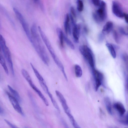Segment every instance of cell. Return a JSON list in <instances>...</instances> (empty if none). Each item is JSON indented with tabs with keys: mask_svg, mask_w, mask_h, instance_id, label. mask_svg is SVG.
Returning <instances> with one entry per match:
<instances>
[{
	"mask_svg": "<svg viewBox=\"0 0 128 128\" xmlns=\"http://www.w3.org/2000/svg\"><path fill=\"white\" fill-rule=\"evenodd\" d=\"M93 18L95 21L99 22L104 21L107 17L106 4L104 1L101 0L99 7L92 14Z\"/></svg>",
	"mask_w": 128,
	"mask_h": 128,
	"instance_id": "obj_4",
	"label": "cell"
},
{
	"mask_svg": "<svg viewBox=\"0 0 128 128\" xmlns=\"http://www.w3.org/2000/svg\"></svg>",
	"mask_w": 128,
	"mask_h": 128,
	"instance_id": "obj_42",
	"label": "cell"
},
{
	"mask_svg": "<svg viewBox=\"0 0 128 128\" xmlns=\"http://www.w3.org/2000/svg\"><path fill=\"white\" fill-rule=\"evenodd\" d=\"M119 32L122 34L126 35L127 34L125 31L124 29L122 27H120L118 28Z\"/></svg>",
	"mask_w": 128,
	"mask_h": 128,
	"instance_id": "obj_35",
	"label": "cell"
},
{
	"mask_svg": "<svg viewBox=\"0 0 128 128\" xmlns=\"http://www.w3.org/2000/svg\"><path fill=\"white\" fill-rule=\"evenodd\" d=\"M101 0H92V2L93 4L96 6H99L100 4Z\"/></svg>",
	"mask_w": 128,
	"mask_h": 128,
	"instance_id": "obj_33",
	"label": "cell"
},
{
	"mask_svg": "<svg viewBox=\"0 0 128 128\" xmlns=\"http://www.w3.org/2000/svg\"><path fill=\"white\" fill-rule=\"evenodd\" d=\"M104 35H105L102 32L100 34L98 38L100 42H102L104 38Z\"/></svg>",
	"mask_w": 128,
	"mask_h": 128,
	"instance_id": "obj_34",
	"label": "cell"
},
{
	"mask_svg": "<svg viewBox=\"0 0 128 128\" xmlns=\"http://www.w3.org/2000/svg\"><path fill=\"white\" fill-rule=\"evenodd\" d=\"M74 128H81L78 124L71 113L66 114Z\"/></svg>",
	"mask_w": 128,
	"mask_h": 128,
	"instance_id": "obj_19",
	"label": "cell"
},
{
	"mask_svg": "<svg viewBox=\"0 0 128 128\" xmlns=\"http://www.w3.org/2000/svg\"><path fill=\"white\" fill-rule=\"evenodd\" d=\"M113 35L114 40L117 43L119 42V40L118 35L117 32L115 30L113 31Z\"/></svg>",
	"mask_w": 128,
	"mask_h": 128,
	"instance_id": "obj_28",
	"label": "cell"
},
{
	"mask_svg": "<svg viewBox=\"0 0 128 128\" xmlns=\"http://www.w3.org/2000/svg\"><path fill=\"white\" fill-rule=\"evenodd\" d=\"M40 86L44 92L47 94L49 91L48 88L44 81L39 82Z\"/></svg>",
	"mask_w": 128,
	"mask_h": 128,
	"instance_id": "obj_26",
	"label": "cell"
},
{
	"mask_svg": "<svg viewBox=\"0 0 128 128\" xmlns=\"http://www.w3.org/2000/svg\"></svg>",
	"mask_w": 128,
	"mask_h": 128,
	"instance_id": "obj_41",
	"label": "cell"
},
{
	"mask_svg": "<svg viewBox=\"0 0 128 128\" xmlns=\"http://www.w3.org/2000/svg\"><path fill=\"white\" fill-rule=\"evenodd\" d=\"M123 60L126 62H128V55L126 53H123L122 56Z\"/></svg>",
	"mask_w": 128,
	"mask_h": 128,
	"instance_id": "obj_32",
	"label": "cell"
},
{
	"mask_svg": "<svg viewBox=\"0 0 128 128\" xmlns=\"http://www.w3.org/2000/svg\"></svg>",
	"mask_w": 128,
	"mask_h": 128,
	"instance_id": "obj_44",
	"label": "cell"
},
{
	"mask_svg": "<svg viewBox=\"0 0 128 128\" xmlns=\"http://www.w3.org/2000/svg\"><path fill=\"white\" fill-rule=\"evenodd\" d=\"M120 122L122 124L128 126V112L124 118L120 120Z\"/></svg>",
	"mask_w": 128,
	"mask_h": 128,
	"instance_id": "obj_27",
	"label": "cell"
},
{
	"mask_svg": "<svg viewBox=\"0 0 128 128\" xmlns=\"http://www.w3.org/2000/svg\"><path fill=\"white\" fill-rule=\"evenodd\" d=\"M124 128H128L127 127H125Z\"/></svg>",
	"mask_w": 128,
	"mask_h": 128,
	"instance_id": "obj_40",
	"label": "cell"
},
{
	"mask_svg": "<svg viewBox=\"0 0 128 128\" xmlns=\"http://www.w3.org/2000/svg\"><path fill=\"white\" fill-rule=\"evenodd\" d=\"M104 102L106 110L108 112L110 115L112 114V104L110 100L109 97H106L104 98Z\"/></svg>",
	"mask_w": 128,
	"mask_h": 128,
	"instance_id": "obj_14",
	"label": "cell"
},
{
	"mask_svg": "<svg viewBox=\"0 0 128 128\" xmlns=\"http://www.w3.org/2000/svg\"><path fill=\"white\" fill-rule=\"evenodd\" d=\"M31 87L36 93L39 97L42 100L46 106H49V103L47 100L44 95L40 91L34 84Z\"/></svg>",
	"mask_w": 128,
	"mask_h": 128,
	"instance_id": "obj_11",
	"label": "cell"
},
{
	"mask_svg": "<svg viewBox=\"0 0 128 128\" xmlns=\"http://www.w3.org/2000/svg\"><path fill=\"white\" fill-rule=\"evenodd\" d=\"M56 31L59 40L60 44L62 47H63L64 34L62 30L60 28H57L56 29Z\"/></svg>",
	"mask_w": 128,
	"mask_h": 128,
	"instance_id": "obj_18",
	"label": "cell"
},
{
	"mask_svg": "<svg viewBox=\"0 0 128 128\" xmlns=\"http://www.w3.org/2000/svg\"><path fill=\"white\" fill-rule=\"evenodd\" d=\"M79 50L92 70L96 68L94 56L91 49L87 46L83 45L79 47Z\"/></svg>",
	"mask_w": 128,
	"mask_h": 128,
	"instance_id": "obj_2",
	"label": "cell"
},
{
	"mask_svg": "<svg viewBox=\"0 0 128 128\" xmlns=\"http://www.w3.org/2000/svg\"><path fill=\"white\" fill-rule=\"evenodd\" d=\"M70 14L75 19L76 18V14L74 8L73 6H72L70 8Z\"/></svg>",
	"mask_w": 128,
	"mask_h": 128,
	"instance_id": "obj_29",
	"label": "cell"
},
{
	"mask_svg": "<svg viewBox=\"0 0 128 128\" xmlns=\"http://www.w3.org/2000/svg\"><path fill=\"white\" fill-rule=\"evenodd\" d=\"M34 2L42 10H44V6L40 1L38 0H34Z\"/></svg>",
	"mask_w": 128,
	"mask_h": 128,
	"instance_id": "obj_30",
	"label": "cell"
},
{
	"mask_svg": "<svg viewBox=\"0 0 128 128\" xmlns=\"http://www.w3.org/2000/svg\"><path fill=\"white\" fill-rule=\"evenodd\" d=\"M113 107L120 116H123L126 112L124 106L120 102H118L115 103L113 104Z\"/></svg>",
	"mask_w": 128,
	"mask_h": 128,
	"instance_id": "obj_10",
	"label": "cell"
},
{
	"mask_svg": "<svg viewBox=\"0 0 128 128\" xmlns=\"http://www.w3.org/2000/svg\"><path fill=\"white\" fill-rule=\"evenodd\" d=\"M7 86L9 90L12 95V96L16 98L19 102H21V99L18 92L10 85H8Z\"/></svg>",
	"mask_w": 128,
	"mask_h": 128,
	"instance_id": "obj_16",
	"label": "cell"
},
{
	"mask_svg": "<svg viewBox=\"0 0 128 128\" xmlns=\"http://www.w3.org/2000/svg\"><path fill=\"white\" fill-rule=\"evenodd\" d=\"M75 75L76 77L80 78L82 74V72L81 67L78 64H76L74 66Z\"/></svg>",
	"mask_w": 128,
	"mask_h": 128,
	"instance_id": "obj_20",
	"label": "cell"
},
{
	"mask_svg": "<svg viewBox=\"0 0 128 128\" xmlns=\"http://www.w3.org/2000/svg\"><path fill=\"white\" fill-rule=\"evenodd\" d=\"M94 81V87L96 91L102 85H104V76L103 74L96 68L92 70Z\"/></svg>",
	"mask_w": 128,
	"mask_h": 128,
	"instance_id": "obj_5",
	"label": "cell"
},
{
	"mask_svg": "<svg viewBox=\"0 0 128 128\" xmlns=\"http://www.w3.org/2000/svg\"><path fill=\"white\" fill-rule=\"evenodd\" d=\"M48 95L53 105L55 108L59 112H60V110L54 98L52 95L49 91L47 94Z\"/></svg>",
	"mask_w": 128,
	"mask_h": 128,
	"instance_id": "obj_21",
	"label": "cell"
},
{
	"mask_svg": "<svg viewBox=\"0 0 128 128\" xmlns=\"http://www.w3.org/2000/svg\"><path fill=\"white\" fill-rule=\"evenodd\" d=\"M64 40L66 44L72 50L74 49V46L72 42L64 35Z\"/></svg>",
	"mask_w": 128,
	"mask_h": 128,
	"instance_id": "obj_25",
	"label": "cell"
},
{
	"mask_svg": "<svg viewBox=\"0 0 128 128\" xmlns=\"http://www.w3.org/2000/svg\"><path fill=\"white\" fill-rule=\"evenodd\" d=\"M0 114H3L4 112V110L3 109L1 108V107H0Z\"/></svg>",
	"mask_w": 128,
	"mask_h": 128,
	"instance_id": "obj_38",
	"label": "cell"
},
{
	"mask_svg": "<svg viewBox=\"0 0 128 128\" xmlns=\"http://www.w3.org/2000/svg\"></svg>",
	"mask_w": 128,
	"mask_h": 128,
	"instance_id": "obj_45",
	"label": "cell"
},
{
	"mask_svg": "<svg viewBox=\"0 0 128 128\" xmlns=\"http://www.w3.org/2000/svg\"><path fill=\"white\" fill-rule=\"evenodd\" d=\"M0 46L1 50L6 59L13 76L14 75L11 55L10 51L7 46L5 40L1 34L0 36Z\"/></svg>",
	"mask_w": 128,
	"mask_h": 128,
	"instance_id": "obj_3",
	"label": "cell"
},
{
	"mask_svg": "<svg viewBox=\"0 0 128 128\" xmlns=\"http://www.w3.org/2000/svg\"><path fill=\"white\" fill-rule=\"evenodd\" d=\"M30 64L34 74L38 80L39 82L44 81V80L42 76L40 74L37 69L31 63Z\"/></svg>",
	"mask_w": 128,
	"mask_h": 128,
	"instance_id": "obj_22",
	"label": "cell"
},
{
	"mask_svg": "<svg viewBox=\"0 0 128 128\" xmlns=\"http://www.w3.org/2000/svg\"><path fill=\"white\" fill-rule=\"evenodd\" d=\"M30 31L32 38L30 43L43 62L46 65H48L50 62L49 58L35 24L32 26Z\"/></svg>",
	"mask_w": 128,
	"mask_h": 128,
	"instance_id": "obj_1",
	"label": "cell"
},
{
	"mask_svg": "<svg viewBox=\"0 0 128 128\" xmlns=\"http://www.w3.org/2000/svg\"><path fill=\"white\" fill-rule=\"evenodd\" d=\"M62 122L65 128H69L67 124L63 120H62Z\"/></svg>",
	"mask_w": 128,
	"mask_h": 128,
	"instance_id": "obj_36",
	"label": "cell"
},
{
	"mask_svg": "<svg viewBox=\"0 0 128 128\" xmlns=\"http://www.w3.org/2000/svg\"><path fill=\"white\" fill-rule=\"evenodd\" d=\"M126 82H127V90L128 92V78H127L126 79Z\"/></svg>",
	"mask_w": 128,
	"mask_h": 128,
	"instance_id": "obj_39",
	"label": "cell"
},
{
	"mask_svg": "<svg viewBox=\"0 0 128 128\" xmlns=\"http://www.w3.org/2000/svg\"><path fill=\"white\" fill-rule=\"evenodd\" d=\"M4 120L7 124L11 128H18L16 126L14 125L10 122L8 120Z\"/></svg>",
	"mask_w": 128,
	"mask_h": 128,
	"instance_id": "obj_31",
	"label": "cell"
},
{
	"mask_svg": "<svg viewBox=\"0 0 128 128\" xmlns=\"http://www.w3.org/2000/svg\"><path fill=\"white\" fill-rule=\"evenodd\" d=\"M113 26V24L112 22H107L103 27L102 32L104 35L108 34L112 30Z\"/></svg>",
	"mask_w": 128,
	"mask_h": 128,
	"instance_id": "obj_13",
	"label": "cell"
},
{
	"mask_svg": "<svg viewBox=\"0 0 128 128\" xmlns=\"http://www.w3.org/2000/svg\"><path fill=\"white\" fill-rule=\"evenodd\" d=\"M77 8L78 10L80 12L83 11L84 8V3L82 0H78L76 1Z\"/></svg>",
	"mask_w": 128,
	"mask_h": 128,
	"instance_id": "obj_24",
	"label": "cell"
},
{
	"mask_svg": "<svg viewBox=\"0 0 128 128\" xmlns=\"http://www.w3.org/2000/svg\"></svg>",
	"mask_w": 128,
	"mask_h": 128,
	"instance_id": "obj_43",
	"label": "cell"
},
{
	"mask_svg": "<svg viewBox=\"0 0 128 128\" xmlns=\"http://www.w3.org/2000/svg\"><path fill=\"white\" fill-rule=\"evenodd\" d=\"M70 20L69 15L67 14L66 16L64 23V28L66 34L68 33L70 34L71 33V28L69 24Z\"/></svg>",
	"mask_w": 128,
	"mask_h": 128,
	"instance_id": "obj_12",
	"label": "cell"
},
{
	"mask_svg": "<svg viewBox=\"0 0 128 128\" xmlns=\"http://www.w3.org/2000/svg\"><path fill=\"white\" fill-rule=\"evenodd\" d=\"M0 62L6 74L7 75H8L9 74L6 65L5 59L3 56L1 54L0 55Z\"/></svg>",
	"mask_w": 128,
	"mask_h": 128,
	"instance_id": "obj_23",
	"label": "cell"
},
{
	"mask_svg": "<svg viewBox=\"0 0 128 128\" xmlns=\"http://www.w3.org/2000/svg\"><path fill=\"white\" fill-rule=\"evenodd\" d=\"M112 10L113 13L116 16L119 18L124 17L125 13L123 11L121 4L118 1H112Z\"/></svg>",
	"mask_w": 128,
	"mask_h": 128,
	"instance_id": "obj_6",
	"label": "cell"
},
{
	"mask_svg": "<svg viewBox=\"0 0 128 128\" xmlns=\"http://www.w3.org/2000/svg\"><path fill=\"white\" fill-rule=\"evenodd\" d=\"M106 45L112 56L114 58H116V54L114 46L108 42L106 44Z\"/></svg>",
	"mask_w": 128,
	"mask_h": 128,
	"instance_id": "obj_17",
	"label": "cell"
},
{
	"mask_svg": "<svg viewBox=\"0 0 128 128\" xmlns=\"http://www.w3.org/2000/svg\"><path fill=\"white\" fill-rule=\"evenodd\" d=\"M124 17L126 22L128 24V14H125Z\"/></svg>",
	"mask_w": 128,
	"mask_h": 128,
	"instance_id": "obj_37",
	"label": "cell"
},
{
	"mask_svg": "<svg viewBox=\"0 0 128 128\" xmlns=\"http://www.w3.org/2000/svg\"><path fill=\"white\" fill-rule=\"evenodd\" d=\"M55 93L57 96L61 104L65 113L67 114L68 113L71 112L66 100L63 95L58 90L55 91Z\"/></svg>",
	"mask_w": 128,
	"mask_h": 128,
	"instance_id": "obj_8",
	"label": "cell"
},
{
	"mask_svg": "<svg viewBox=\"0 0 128 128\" xmlns=\"http://www.w3.org/2000/svg\"><path fill=\"white\" fill-rule=\"evenodd\" d=\"M6 92L10 102L15 110L20 114L23 115L24 114L19 102L9 92L6 91Z\"/></svg>",
	"mask_w": 128,
	"mask_h": 128,
	"instance_id": "obj_7",
	"label": "cell"
},
{
	"mask_svg": "<svg viewBox=\"0 0 128 128\" xmlns=\"http://www.w3.org/2000/svg\"><path fill=\"white\" fill-rule=\"evenodd\" d=\"M72 34L74 42L78 43L79 42L80 33V28L79 26L76 24L72 26Z\"/></svg>",
	"mask_w": 128,
	"mask_h": 128,
	"instance_id": "obj_9",
	"label": "cell"
},
{
	"mask_svg": "<svg viewBox=\"0 0 128 128\" xmlns=\"http://www.w3.org/2000/svg\"><path fill=\"white\" fill-rule=\"evenodd\" d=\"M21 72L22 76L28 82L30 86L33 84H34L28 72L24 69H22Z\"/></svg>",
	"mask_w": 128,
	"mask_h": 128,
	"instance_id": "obj_15",
	"label": "cell"
}]
</instances>
